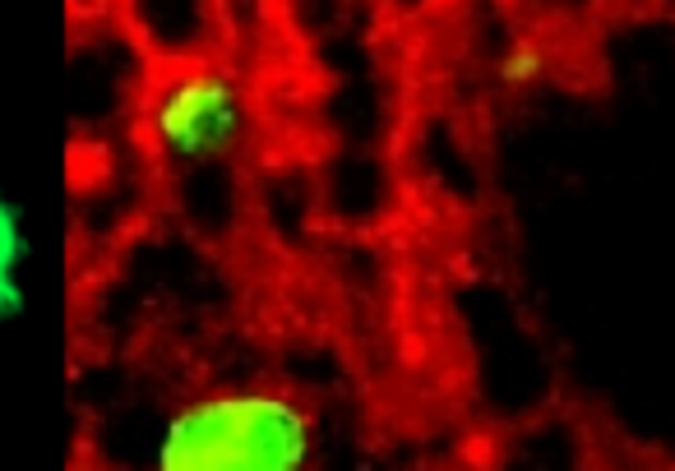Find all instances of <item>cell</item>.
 <instances>
[{
  "mask_svg": "<svg viewBox=\"0 0 675 471\" xmlns=\"http://www.w3.org/2000/svg\"><path fill=\"white\" fill-rule=\"evenodd\" d=\"M311 421L283 393H213L167 421L158 471H305Z\"/></svg>",
  "mask_w": 675,
  "mask_h": 471,
  "instance_id": "cell-1",
  "label": "cell"
},
{
  "mask_svg": "<svg viewBox=\"0 0 675 471\" xmlns=\"http://www.w3.org/2000/svg\"><path fill=\"white\" fill-rule=\"evenodd\" d=\"M153 135L176 163L218 157L241 135V98L218 70L180 75L153 102Z\"/></svg>",
  "mask_w": 675,
  "mask_h": 471,
  "instance_id": "cell-2",
  "label": "cell"
},
{
  "mask_svg": "<svg viewBox=\"0 0 675 471\" xmlns=\"http://www.w3.org/2000/svg\"><path fill=\"white\" fill-rule=\"evenodd\" d=\"M505 84H532L546 75V51L537 42H518L509 56H505V66H500Z\"/></svg>",
  "mask_w": 675,
  "mask_h": 471,
  "instance_id": "cell-3",
  "label": "cell"
}]
</instances>
